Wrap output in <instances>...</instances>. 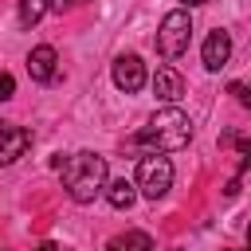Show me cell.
<instances>
[{"instance_id":"obj_1","label":"cell","mask_w":251,"mask_h":251,"mask_svg":"<svg viewBox=\"0 0 251 251\" xmlns=\"http://www.w3.org/2000/svg\"><path fill=\"white\" fill-rule=\"evenodd\" d=\"M192 141V118L184 110H176V102H169L165 110H157L133 137V145L149 149V153H176Z\"/></svg>"},{"instance_id":"obj_2","label":"cell","mask_w":251,"mask_h":251,"mask_svg":"<svg viewBox=\"0 0 251 251\" xmlns=\"http://www.w3.org/2000/svg\"><path fill=\"white\" fill-rule=\"evenodd\" d=\"M59 169H63V188H67V196H71L75 204H94V196L102 192L106 173H110L106 157H102V153H90V149L67 157Z\"/></svg>"},{"instance_id":"obj_3","label":"cell","mask_w":251,"mask_h":251,"mask_svg":"<svg viewBox=\"0 0 251 251\" xmlns=\"http://www.w3.org/2000/svg\"><path fill=\"white\" fill-rule=\"evenodd\" d=\"M133 188L145 196V200H161L169 188H173V161L165 153H149L137 161V180Z\"/></svg>"},{"instance_id":"obj_4","label":"cell","mask_w":251,"mask_h":251,"mask_svg":"<svg viewBox=\"0 0 251 251\" xmlns=\"http://www.w3.org/2000/svg\"><path fill=\"white\" fill-rule=\"evenodd\" d=\"M188 43H192V16L184 8H176L157 27V51H161V59H180L188 51Z\"/></svg>"},{"instance_id":"obj_5","label":"cell","mask_w":251,"mask_h":251,"mask_svg":"<svg viewBox=\"0 0 251 251\" xmlns=\"http://www.w3.org/2000/svg\"><path fill=\"white\" fill-rule=\"evenodd\" d=\"M114 86L122 94H137L145 86V63L137 55H118L114 59Z\"/></svg>"},{"instance_id":"obj_6","label":"cell","mask_w":251,"mask_h":251,"mask_svg":"<svg viewBox=\"0 0 251 251\" xmlns=\"http://www.w3.org/2000/svg\"><path fill=\"white\" fill-rule=\"evenodd\" d=\"M31 145V133L24 126H12V122H0V169L12 165L16 157H24Z\"/></svg>"},{"instance_id":"obj_7","label":"cell","mask_w":251,"mask_h":251,"mask_svg":"<svg viewBox=\"0 0 251 251\" xmlns=\"http://www.w3.org/2000/svg\"><path fill=\"white\" fill-rule=\"evenodd\" d=\"M200 59H204V67H208V71H220V67H227V59H231V35H227L224 27H216V31L204 39V47H200Z\"/></svg>"},{"instance_id":"obj_8","label":"cell","mask_w":251,"mask_h":251,"mask_svg":"<svg viewBox=\"0 0 251 251\" xmlns=\"http://www.w3.org/2000/svg\"><path fill=\"white\" fill-rule=\"evenodd\" d=\"M55 67H59L55 47H47V43L31 47V55H27V75H31L35 82H51V78H55Z\"/></svg>"},{"instance_id":"obj_9","label":"cell","mask_w":251,"mask_h":251,"mask_svg":"<svg viewBox=\"0 0 251 251\" xmlns=\"http://www.w3.org/2000/svg\"><path fill=\"white\" fill-rule=\"evenodd\" d=\"M153 94L169 106V102H180V94H184V78H180V71H173V67H157V75H153Z\"/></svg>"},{"instance_id":"obj_10","label":"cell","mask_w":251,"mask_h":251,"mask_svg":"<svg viewBox=\"0 0 251 251\" xmlns=\"http://www.w3.org/2000/svg\"><path fill=\"white\" fill-rule=\"evenodd\" d=\"M102 192H106L110 208H129V204L137 200V188H133V180H126V176H118V180L102 184Z\"/></svg>"},{"instance_id":"obj_11","label":"cell","mask_w":251,"mask_h":251,"mask_svg":"<svg viewBox=\"0 0 251 251\" xmlns=\"http://www.w3.org/2000/svg\"><path fill=\"white\" fill-rule=\"evenodd\" d=\"M51 0H20V27H35Z\"/></svg>"},{"instance_id":"obj_12","label":"cell","mask_w":251,"mask_h":251,"mask_svg":"<svg viewBox=\"0 0 251 251\" xmlns=\"http://www.w3.org/2000/svg\"><path fill=\"white\" fill-rule=\"evenodd\" d=\"M122 247H153V235H145V231H122V235L110 239V251H122Z\"/></svg>"},{"instance_id":"obj_13","label":"cell","mask_w":251,"mask_h":251,"mask_svg":"<svg viewBox=\"0 0 251 251\" xmlns=\"http://www.w3.org/2000/svg\"><path fill=\"white\" fill-rule=\"evenodd\" d=\"M227 94H235V102H239V106H251V94H247V86H243V82H231V86H227Z\"/></svg>"},{"instance_id":"obj_14","label":"cell","mask_w":251,"mask_h":251,"mask_svg":"<svg viewBox=\"0 0 251 251\" xmlns=\"http://www.w3.org/2000/svg\"><path fill=\"white\" fill-rule=\"evenodd\" d=\"M12 90H16V78H12V75H0V102H8Z\"/></svg>"},{"instance_id":"obj_15","label":"cell","mask_w":251,"mask_h":251,"mask_svg":"<svg viewBox=\"0 0 251 251\" xmlns=\"http://www.w3.org/2000/svg\"><path fill=\"white\" fill-rule=\"evenodd\" d=\"M55 8H67V4H82V0H51Z\"/></svg>"},{"instance_id":"obj_16","label":"cell","mask_w":251,"mask_h":251,"mask_svg":"<svg viewBox=\"0 0 251 251\" xmlns=\"http://www.w3.org/2000/svg\"><path fill=\"white\" fill-rule=\"evenodd\" d=\"M180 4H188V8H200V4H208V0H180Z\"/></svg>"}]
</instances>
